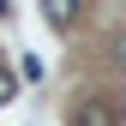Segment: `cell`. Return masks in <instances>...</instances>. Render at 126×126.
I'll use <instances>...</instances> for the list:
<instances>
[{
  "mask_svg": "<svg viewBox=\"0 0 126 126\" xmlns=\"http://www.w3.org/2000/svg\"><path fill=\"white\" fill-rule=\"evenodd\" d=\"M114 60H120V72H126V36H120V48H114Z\"/></svg>",
  "mask_w": 126,
  "mask_h": 126,
  "instance_id": "obj_4",
  "label": "cell"
},
{
  "mask_svg": "<svg viewBox=\"0 0 126 126\" xmlns=\"http://www.w3.org/2000/svg\"><path fill=\"white\" fill-rule=\"evenodd\" d=\"M12 96H18V72H6V66H0V108H6Z\"/></svg>",
  "mask_w": 126,
  "mask_h": 126,
  "instance_id": "obj_3",
  "label": "cell"
},
{
  "mask_svg": "<svg viewBox=\"0 0 126 126\" xmlns=\"http://www.w3.org/2000/svg\"><path fill=\"white\" fill-rule=\"evenodd\" d=\"M72 126H120V114H114V102H102V96H84L72 108Z\"/></svg>",
  "mask_w": 126,
  "mask_h": 126,
  "instance_id": "obj_1",
  "label": "cell"
},
{
  "mask_svg": "<svg viewBox=\"0 0 126 126\" xmlns=\"http://www.w3.org/2000/svg\"><path fill=\"white\" fill-rule=\"evenodd\" d=\"M42 18H48L54 30H72V18H78V0H42Z\"/></svg>",
  "mask_w": 126,
  "mask_h": 126,
  "instance_id": "obj_2",
  "label": "cell"
}]
</instances>
